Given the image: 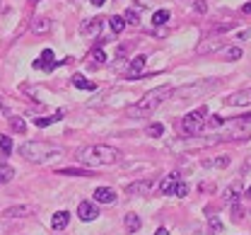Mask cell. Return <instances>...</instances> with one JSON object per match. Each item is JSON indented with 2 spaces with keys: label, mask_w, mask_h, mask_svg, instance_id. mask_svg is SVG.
<instances>
[{
  "label": "cell",
  "mask_w": 251,
  "mask_h": 235,
  "mask_svg": "<svg viewBox=\"0 0 251 235\" xmlns=\"http://www.w3.org/2000/svg\"><path fill=\"white\" fill-rule=\"evenodd\" d=\"M225 104H229V107H249L251 104V88H244V90L229 95V97L225 100Z\"/></svg>",
  "instance_id": "8992f818"
},
{
  "label": "cell",
  "mask_w": 251,
  "mask_h": 235,
  "mask_svg": "<svg viewBox=\"0 0 251 235\" xmlns=\"http://www.w3.org/2000/svg\"><path fill=\"white\" fill-rule=\"evenodd\" d=\"M181 182V175L179 172H172V175H167L164 179H162V184H159V192H162V197H169V194H174V189H176V184Z\"/></svg>",
  "instance_id": "ba28073f"
},
{
  "label": "cell",
  "mask_w": 251,
  "mask_h": 235,
  "mask_svg": "<svg viewBox=\"0 0 251 235\" xmlns=\"http://www.w3.org/2000/svg\"><path fill=\"white\" fill-rule=\"evenodd\" d=\"M172 90H174L172 85H159L155 90L145 92L143 100H138L135 104L126 107V117H130V119H148V117H152L157 109H159V104L172 97Z\"/></svg>",
  "instance_id": "7a4b0ae2"
},
{
  "label": "cell",
  "mask_w": 251,
  "mask_h": 235,
  "mask_svg": "<svg viewBox=\"0 0 251 235\" xmlns=\"http://www.w3.org/2000/svg\"><path fill=\"white\" fill-rule=\"evenodd\" d=\"M215 88H218V80L215 78H208V80H198V83L184 85L179 90H172V97L174 100H181V102H196V100H203L205 95H210Z\"/></svg>",
  "instance_id": "277c9868"
},
{
  "label": "cell",
  "mask_w": 251,
  "mask_h": 235,
  "mask_svg": "<svg viewBox=\"0 0 251 235\" xmlns=\"http://www.w3.org/2000/svg\"><path fill=\"white\" fill-rule=\"evenodd\" d=\"M148 136H152V138L164 136V126H162V124H150V126H148Z\"/></svg>",
  "instance_id": "4dcf8cb0"
},
{
  "label": "cell",
  "mask_w": 251,
  "mask_h": 235,
  "mask_svg": "<svg viewBox=\"0 0 251 235\" xmlns=\"http://www.w3.org/2000/svg\"><path fill=\"white\" fill-rule=\"evenodd\" d=\"M210 126H225V117H220V114L210 117Z\"/></svg>",
  "instance_id": "e575fe53"
},
{
  "label": "cell",
  "mask_w": 251,
  "mask_h": 235,
  "mask_svg": "<svg viewBox=\"0 0 251 235\" xmlns=\"http://www.w3.org/2000/svg\"><path fill=\"white\" fill-rule=\"evenodd\" d=\"M242 192H244L242 182H234V184H229V187L222 192V199H225L227 204H237L239 202V197H242Z\"/></svg>",
  "instance_id": "4fadbf2b"
},
{
  "label": "cell",
  "mask_w": 251,
  "mask_h": 235,
  "mask_svg": "<svg viewBox=\"0 0 251 235\" xmlns=\"http://www.w3.org/2000/svg\"><path fill=\"white\" fill-rule=\"evenodd\" d=\"M232 213H234V216H232L234 221H239V218H244V208H242L239 204H232Z\"/></svg>",
  "instance_id": "836d02e7"
},
{
  "label": "cell",
  "mask_w": 251,
  "mask_h": 235,
  "mask_svg": "<svg viewBox=\"0 0 251 235\" xmlns=\"http://www.w3.org/2000/svg\"><path fill=\"white\" fill-rule=\"evenodd\" d=\"M239 121H251V114H244V117H242Z\"/></svg>",
  "instance_id": "b9f144b4"
},
{
  "label": "cell",
  "mask_w": 251,
  "mask_h": 235,
  "mask_svg": "<svg viewBox=\"0 0 251 235\" xmlns=\"http://www.w3.org/2000/svg\"><path fill=\"white\" fill-rule=\"evenodd\" d=\"M249 197H251V187H249Z\"/></svg>",
  "instance_id": "ee69618b"
},
{
  "label": "cell",
  "mask_w": 251,
  "mask_h": 235,
  "mask_svg": "<svg viewBox=\"0 0 251 235\" xmlns=\"http://www.w3.org/2000/svg\"><path fill=\"white\" fill-rule=\"evenodd\" d=\"M53 29V22L49 20V17H36L34 22H31V32L34 34H49Z\"/></svg>",
  "instance_id": "9a60e30c"
},
{
  "label": "cell",
  "mask_w": 251,
  "mask_h": 235,
  "mask_svg": "<svg viewBox=\"0 0 251 235\" xmlns=\"http://www.w3.org/2000/svg\"><path fill=\"white\" fill-rule=\"evenodd\" d=\"M203 165H205V168H218V170H222V168H227V165H229V155L208 158V160H203Z\"/></svg>",
  "instance_id": "ffe728a7"
},
{
  "label": "cell",
  "mask_w": 251,
  "mask_h": 235,
  "mask_svg": "<svg viewBox=\"0 0 251 235\" xmlns=\"http://www.w3.org/2000/svg\"><path fill=\"white\" fill-rule=\"evenodd\" d=\"M210 226H213V231H222V223H220L218 216H210Z\"/></svg>",
  "instance_id": "d590c367"
},
{
  "label": "cell",
  "mask_w": 251,
  "mask_h": 235,
  "mask_svg": "<svg viewBox=\"0 0 251 235\" xmlns=\"http://www.w3.org/2000/svg\"><path fill=\"white\" fill-rule=\"evenodd\" d=\"M61 146L56 143H49V141H27L20 146V155L29 163H49V160H56V158H63Z\"/></svg>",
  "instance_id": "3957f363"
},
{
  "label": "cell",
  "mask_w": 251,
  "mask_h": 235,
  "mask_svg": "<svg viewBox=\"0 0 251 235\" xmlns=\"http://www.w3.org/2000/svg\"><path fill=\"white\" fill-rule=\"evenodd\" d=\"M77 216H80L85 223H90V221H94V218L99 216V208H97L94 202H80V206H77Z\"/></svg>",
  "instance_id": "52a82bcc"
},
{
  "label": "cell",
  "mask_w": 251,
  "mask_h": 235,
  "mask_svg": "<svg viewBox=\"0 0 251 235\" xmlns=\"http://www.w3.org/2000/svg\"><path fill=\"white\" fill-rule=\"evenodd\" d=\"M222 56H225L227 61H237V59H242V49H239V46H225V49H222Z\"/></svg>",
  "instance_id": "d4e9b609"
},
{
  "label": "cell",
  "mask_w": 251,
  "mask_h": 235,
  "mask_svg": "<svg viewBox=\"0 0 251 235\" xmlns=\"http://www.w3.org/2000/svg\"><path fill=\"white\" fill-rule=\"evenodd\" d=\"M58 175H68V177H92L90 170H77V168H63V170H58Z\"/></svg>",
  "instance_id": "4316f807"
},
{
  "label": "cell",
  "mask_w": 251,
  "mask_h": 235,
  "mask_svg": "<svg viewBox=\"0 0 251 235\" xmlns=\"http://www.w3.org/2000/svg\"><path fill=\"white\" fill-rule=\"evenodd\" d=\"M242 12H244V15H251V2H247V5L242 7Z\"/></svg>",
  "instance_id": "f35d334b"
},
{
  "label": "cell",
  "mask_w": 251,
  "mask_h": 235,
  "mask_svg": "<svg viewBox=\"0 0 251 235\" xmlns=\"http://www.w3.org/2000/svg\"><path fill=\"white\" fill-rule=\"evenodd\" d=\"M101 25H104V20H99V17H92V20H85L82 22V27H80V32L85 34V36H99L101 32Z\"/></svg>",
  "instance_id": "8fae6325"
},
{
  "label": "cell",
  "mask_w": 251,
  "mask_h": 235,
  "mask_svg": "<svg viewBox=\"0 0 251 235\" xmlns=\"http://www.w3.org/2000/svg\"><path fill=\"white\" fill-rule=\"evenodd\" d=\"M155 235H169V231H167V228H157Z\"/></svg>",
  "instance_id": "ab89813d"
},
{
  "label": "cell",
  "mask_w": 251,
  "mask_h": 235,
  "mask_svg": "<svg viewBox=\"0 0 251 235\" xmlns=\"http://www.w3.org/2000/svg\"><path fill=\"white\" fill-rule=\"evenodd\" d=\"M61 119H63V112H56V114H51V117L34 119V124H36V126H49V124H56V121H61Z\"/></svg>",
  "instance_id": "cb8c5ba5"
},
{
  "label": "cell",
  "mask_w": 251,
  "mask_h": 235,
  "mask_svg": "<svg viewBox=\"0 0 251 235\" xmlns=\"http://www.w3.org/2000/svg\"><path fill=\"white\" fill-rule=\"evenodd\" d=\"M75 158L87 168H106V165H116L124 158V153L106 143H90V146H80L75 150Z\"/></svg>",
  "instance_id": "6da1fadb"
},
{
  "label": "cell",
  "mask_w": 251,
  "mask_h": 235,
  "mask_svg": "<svg viewBox=\"0 0 251 235\" xmlns=\"http://www.w3.org/2000/svg\"><path fill=\"white\" fill-rule=\"evenodd\" d=\"M205 119H208V107H205V104L198 107V109H193V112H188L186 117H184V124H181L184 134L186 136L203 134V129H205Z\"/></svg>",
  "instance_id": "5b68a950"
},
{
  "label": "cell",
  "mask_w": 251,
  "mask_h": 235,
  "mask_svg": "<svg viewBox=\"0 0 251 235\" xmlns=\"http://www.w3.org/2000/svg\"><path fill=\"white\" fill-rule=\"evenodd\" d=\"M186 194H188V184L186 182H179V184H176V189H174V197H181V199H184Z\"/></svg>",
  "instance_id": "1f68e13d"
},
{
  "label": "cell",
  "mask_w": 251,
  "mask_h": 235,
  "mask_svg": "<svg viewBox=\"0 0 251 235\" xmlns=\"http://www.w3.org/2000/svg\"><path fill=\"white\" fill-rule=\"evenodd\" d=\"M94 202L114 204V202H116V192H114L111 187H97V189H94Z\"/></svg>",
  "instance_id": "5bb4252c"
},
{
  "label": "cell",
  "mask_w": 251,
  "mask_h": 235,
  "mask_svg": "<svg viewBox=\"0 0 251 235\" xmlns=\"http://www.w3.org/2000/svg\"><path fill=\"white\" fill-rule=\"evenodd\" d=\"M58 63H53V51L51 49H44L41 51V59L34 63V68H46V70H53Z\"/></svg>",
  "instance_id": "2e32d148"
},
{
  "label": "cell",
  "mask_w": 251,
  "mask_h": 235,
  "mask_svg": "<svg viewBox=\"0 0 251 235\" xmlns=\"http://www.w3.org/2000/svg\"><path fill=\"white\" fill-rule=\"evenodd\" d=\"M193 7H196V12H205V10H208V7H205V2H203V0H198V2H196V5H193Z\"/></svg>",
  "instance_id": "74e56055"
},
{
  "label": "cell",
  "mask_w": 251,
  "mask_h": 235,
  "mask_svg": "<svg viewBox=\"0 0 251 235\" xmlns=\"http://www.w3.org/2000/svg\"><path fill=\"white\" fill-rule=\"evenodd\" d=\"M0 112H2V114H5V117H7V119H10V117H12V114H10V107H7V104H5V100H2V97H0Z\"/></svg>",
  "instance_id": "8d00e7d4"
},
{
  "label": "cell",
  "mask_w": 251,
  "mask_h": 235,
  "mask_svg": "<svg viewBox=\"0 0 251 235\" xmlns=\"http://www.w3.org/2000/svg\"><path fill=\"white\" fill-rule=\"evenodd\" d=\"M0 150H2V155H10L12 153V138L7 134H0Z\"/></svg>",
  "instance_id": "f1b7e54d"
},
{
  "label": "cell",
  "mask_w": 251,
  "mask_h": 235,
  "mask_svg": "<svg viewBox=\"0 0 251 235\" xmlns=\"http://www.w3.org/2000/svg\"><path fill=\"white\" fill-rule=\"evenodd\" d=\"M167 22H169V10H157L152 15V25L155 27H164Z\"/></svg>",
  "instance_id": "484cf974"
},
{
  "label": "cell",
  "mask_w": 251,
  "mask_h": 235,
  "mask_svg": "<svg viewBox=\"0 0 251 235\" xmlns=\"http://www.w3.org/2000/svg\"><path fill=\"white\" fill-rule=\"evenodd\" d=\"M92 61H97V63H104V61H106V54H104L101 49H92Z\"/></svg>",
  "instance_id": "d6a6232c"
},
{
  "label": "cell",
  "mask_w": 251,
  "mask_h": 235,
  "mask_svg": "<svg viewBox=\"0 0 251 235\" xmlns=\"http://www.w3.org/2000/svg\"><path fill=\"white\" fill-rule=\"evenodd\" d=\"M124 22H126V25H140V17H138V10H135V7H130V10H126Z\"/></svg>",
  "instance_id": "f546056e"
},
{
  "label": "cell",
  "mask_w": 251,
  "mask_h": 235,
  "mask_svg": "<svg viewBox=\"0 0 251 235\" xmlns=\"http://www.w3.org/2000/svg\"><path fill=\"white\" fill-rule=\"evenodd\" d=\"M222 49H225L222 39H205L196 46V54H213V51H222Z\"/></svg>",
  "instance_id": "30bf717a"
},
{
  "label": "cell",
  "mask_w": 251,
  "mask_h": 235,
  "mask_svg": "<svg viewBox=\"0 0 251 235\" xmlns=\"http://www.w3.org/2000/svg\"><path fill=\"white\" fill-rule=\"evenodd\" d=\"M12 179H15V168L7 165V163H2V165H0V184H7V182H12Z\"/></svg>",
  "instance_id": "44dd1931"
},
{
  "label": "cell",
  "mask_w": 251,
  "mask_h": 235,
  "mask_svg": "<svg viewBox=\"0 0 251 235\" xmlns=\"http://www.w3.org/2000/svg\"><path fill=\"white\" fill-rule=\"evenodd\" d=\"M68 223H70V213H68V211H56V213H53V218H51L53 231H63V228H68Z\"/></svg>",
  "instance_id": "e0dca14e"
},
{
  "label": "cell",
  "mask_w": 251,
  "mask_h": 235,
  "mask_svg": "<svg viewBox=\"0 0 251 235\" xmlns=\"http://www.w3.org/2000/svg\"><path fill=\"white\" fill-rule=\"evenodd\" d=\"M7 121H10V129H12L15 134H25V131H27V124H25L22 117H10Z\"/></svg>",
  "instance_id": "603a6c76"
},
{
  "label": "cell",
  "mask_w": 251,
  "mask_h": 235,
  "mask_svg": "<svg viewBox=\"0 0 251 235\" xmlns=\"http://www.w3.org/2000/svg\"><path fill=\"white\" fill-rule=\"evenodd\" d=\"M150 189H152V182L150 179H138V182H133V184L126 187V194H130V197H145Z\"/></svg>",
  "instance_id": "9c48e42d"
},
{
  "label": "cell",
  "mask_w": 251,
  "mask_h": 235,
  "mask_svg": "<svg viewBox=\"0 0 251 235\" xmlns=\"http://www.w3.org/2000/svg\"><path fill=\"white\" fill-rule=\"evenodd\" d=\"M73 85H75V88H80V90H94L92 80H87V78H85V75H80V73H77V75H73Z\"/></svg>",
  "instance_id": "7402d4cb"
},
{
  "label": "cell",
  "mask_w": 251,
  "mask_h": 235,
  "mask_svg": "<svg viewBox=\"0 0 251 235\" xmlns=\"http://www.w3.org/2000/svg\"><path fill=\"white\" fill-rule=\"evenodd\" d=\"M247 165H249V168H251V160H249V163H247Z\"/></svg>",
  "instance_id": "7bdbcfd3"
},
{
  "label": "cell",
  "mask_w": 251,
  "mask_h": 235,
  "mask_svg": "<svg viewBox=\"0 0 251 235\" xmlns=\"http://www.w3.org/2000/svg\"><path fill=\"white\" fill-rule=\"evenodd\" d=\"M145 63H148V59L140 54V56H135L133 61H130V68L126 70V78H138V75H143V70H145Z\"/></svg>",
  "instance_id": "7c38bea8"
},
{
  "label": "cell",
  "mask_w": 251,
  "mask_h": 235,
  "mask_svg": "<svg viewBox=\"0 0 251 235\" xmlns=\"http://www.w3.org/2000/svg\"><path fill=\"white\" fill-rule=\"evenodd\" d=\"M124 226H126V233H138L140 231V216L138 213H126Z\"/></svg>",
  "instance_id": "ac0fdd59"
},
{
  "label": "cell",
  "mask_w": 251,
  "mask_h": 235,
  "mask_svg": "<svg viewBox=\"0 0 251 235\" xmlns=\"http://www.w3.org/2000/svg\"><path fill=\"white\" fill-rule=\"evenodd\" d=\"M109 25H111V32H114V34H121V32L126 29L124 17H119V15H114V17L109 20Z\"/></svg>",
  "instance_id": "83f0119b"
},
{
  "label": "cell",
  "mask_w": 251,
  "mask_h": 235,
  "mask_svg": "<svg viewBox=\"0 0 251 235\" xmlns=\"http://www.w3.org/2000/svg\"><path fill=\"white\" fill-rule=\"evenodd\" d=\"M90 2H92V5H97V7H99V5H104L106 0H90Z\"/></svg>",
  "instance_id": "60d3db41"
},
{
  "label": "cell",
  "mask_w": 251,
  "mask_h": 235,
  "mask_svg": "<svg viewBox=\"0 0 251 235\" xmlns=\"http://www.w3.org/2000/svg\"><path fill=\"white\" fill-rule=\"evenodd\" d=\"M29 206H10V208H5V216L7 218H25V216H29Z\"/></svg>",
  "instance_id": "d6986e66"
}]
</instances>
